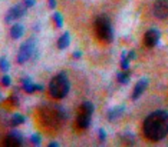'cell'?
Wrapping results in <instances>:
<instances>
[{
	"label": "cell",
	"mask_w": 168,
	"mask_h": 147,
	"mask_svg": "<svg viewBox=\"0 0 168 147\" xmlns=\"http://www.w3.org/2000/svg\"><path fill=\"white\" fill-rule=\"evenodd\" d=\"M144 134L152 141L165 139L168 133V113L167 110H157L144 120Z\"/></svg>",
	"instance_id": "cell-1"
},
{
	"label": "cell",
	"mask_w": 168,
	"mask_h": 147,
	"mask_svg": "<svg viewBox=\"0 0 168 147\" xmlns=\"http://www.w3.org/2000/svg\"><path fill=\"white\" fill-rule=\"evenodd\" d=\"M49 93L53 99H63L66 97V94L69 93V80L63 73L56 74L55 77L51 80L49 84Z\"/></svg>",
	"instance_id": "cell-2"
},
{
	"label": "cell",
	"mask_w": 168,
	"mask_h": 147,
	"mask_svg": "<svg viewBox=\"0 0 168 147\" xmlns=\"http://www.w3.org/2000/svg\"><path fill=\"white\" fill-rule=\"evenodd\" d=\"M95 32H96L98 39L104 43H111L113 40V32L112 26L108 17L101 16L95 20Z\"/></svg>",
	"instance_id": "cell-3"
},
{
	"label": "cell",
	"mask_w": 168,
	"mask_h": 147,
	"mask_svg": "<svg viewBox=\"0 0 168 147\" xmlns=\"http://www.w3.org/2000/svg\"><path fill=\"white\" fill-rule=\"evenodd\" d=\"M35 50H36V40L32 37V39H29L27 41H25L22 44L20 50H19V54H17V63L19 64L26 63L35 54Z\"/></svg>",
	"instance_id": "cell-4"
},
{
	"label": "cell",
	"mask_w": 168,
	"mask_h": 147,
	"mask_svg": "<svg viewBox=\"0 0 168 147\" xmlns=\"http://www.w3.org/2000/svg\"><path fill=\"white\" fill-rule=\"evenodd\" d=\"M26 4L25 3H19L16 4V6H13L10 10H9L7 16H6V21L7 23H10V21L16 20V19H19V17H23L26 14Z\"/></svg>",
	"instance_id": "cell-5"
},
{
	"label": "cell",
	"mask_w": 168,
	"mask_h": 147,
	"mask_svg": "<svg viewBox=\"0 0 168 147\" xmlns=\"http://www.w3.org/2000/svg\"><path fill=\"white\" fill-rule=\"evenodd\" d=\"M160 37H161L160 30L150 29L147 33H145V36H144V43H145V46H148V47H154V46L158 44Z\"/></svg>",
	"instance_id": "cell-6"
},
{
	"label": "cell",
	"mask_w": 168,
	"mask_h": 147,
	"mask_svg": "<svg viewBox=\"0 0 168 147\" xmlns=\"http://www.w3.org/2000/svg\"><path fill=\"white\" fill-rule=\"evenodd\" d=\"M23 144V136L19 131H12L6 136L4 139V146L6 147H19Z\"/></svg>",
	"instance_id": "cell-7"
},
{
	"label": "cell",
	"mask_w": 168,
	"mask_h": 147,
	"mask_svg": "<svg viewBox=\"0 0 168 147\" xmlns=\"http://www.w3.org/2000/svg\"><path fill=\"white\" fill-rule=\"evenodd\" d=\"M154 14L155 17L164 20L168 16V3L167 0H157L155 4H154Z\"/></svg>",
	"instance_id": "cell-8"
},
{
	"label": "cell",
	"mask_w": 168,
	"mask_h": 147,
	"mask_svg": "<svg viewBox=\"0 0 168 147\" xmlns=\"http://www.w3.org/2000/svg\"><path fill=\"white\" fill-rule=\"evenodd\" d=\"M91 116L89 113H85V111H79V116L76 118V127L79 130H86L91 124Z\"/></svg>",
	"instance_id": "cell-9"
},
{
	"label": "cell",
	"mask_w": 168,
	"mask_h": 147,
	"mask_svg": "<svg viewBox=\"0 0 168 147\" xmlns=\"http://www.w3.org/2000/svg\"><path fill=\"white\" fill-rule=\"evenodd\" d=\"M148 79L147 77H144V79H141L138 83H137V86H135V89H134V93H132V100H137V99L141 96V94L145 91V89L148 87Z\"/></svg>",
	"instance_id": "cell-10"
},
{
	"label": "cell",
	"mask_w": 168,
	"mask_h": 147,
	"mask_svg": "<svg viewBox=\"0 0 168 147\" xmlns=\"http://www.w3.org/2000/svg\"><path fill=\"white\" fill-rule=\"evenodd\" d=\"M125 113V106H115L108 111V120L109 122H115Z\"/></svg>",
	"instance_id": "cell-11"
},
{
	"label": "cell",
	"mask_w": 168,
	"mask_h": 147,
	"mask_svg": "<svg viewBox=\"0 0 168 147\" xmlns=\"http://www.w3.org/2000/svg\"><path fill=\"white\" fill-rule=\"evenodd\" d=\"M22 83H23V89H25L26 93H33L35 90H40V91H42V90L45 89L42 84H35L30 79H23Z\"/></svg>",
	"instance_id": "cell-12"
},
{
	"label": "cell",
	"mask_w": 168,
	"mask_h": 147,
	"mask_svg": "<svg viewBox=\"0 0 168 147\" xmlns=\"http://www.w3.org/2000/svg\"><path fill=\"white\" fill-rule=\"evenodd\" d=\"M69 43H71V34H69V32L63 33L62 36H60V39L58 40V47L60 50L66 49V47H69Z\"/></svg>",
	"instance_id": "cell-13"
},
{
	"label": "cell",
	"mask_w": 168,
	"mask_h": 147,
	"mask_svg": "<svg viewBox=\"0 0 168 147\" xmlns=\"http://www.w3.org/2000/svg\"><path fill=\"white\" fill-rule=\"evenodd\" d=\"M23 26L22 25H19V23H17V25H14V26H12V30H10V36L13 37V39H20L22 36H23Z\"/></svg>",
	"instance_id": "cell-14"
},
{
	"label": "cell",
	"mask_w": 168,
	"mask_h": 147,
	"mask_svg": "<svg viewBox=\"0 0 168 147\" xmlns=\"http://www.w3.org/2000/svg\"><path fill=\"white\" fill-rule=\"evenodd\" d=\"M129 76H131L129 69L124 70V72H119V73H118V82L121 83V84H128V82H129Z\"/></svg>",
	"instance_id": "cell-15"
},
{
	"label": "cell",
	"mask_w": 168,
	"mask_h": 147,
	"mask_svg": "<svg viewBox=\"0 0 168 147\" xmlns=\"http://www.w3.org/2000/svg\"><path fill=\"white\" fill-rule=\"evenodd\" d=\"M93 110H95V107H93V104L91 102H85L80 104V109L79 111H85V113H89V114H92Z\"/></svg>",
	"instance_id": "cell-16"
},
{
	"label": "cell",
	"mask_w": 168,
	"mask_h": 147,
	"mask_svg": "<svg viewBox=\"0 0 168 147\" xmlns=\"http://www.w3.org/2000/svg\"><path fill=\"white\" fill-rule=\"evenodd\" d=\"M23 122H25V116H22V114H19V113H16V114L12 116L10 124H12V126H19V124H22Z\"/></svg>",
	"instance_id": "cell-17"
},
{
	"label": "cell",
	"mask_w": 168,
	"mask_h": 147,
	"mask_svg": "<svg viewBox=\"0 0 168 147\" xmlns=\"http://www.w3.org/2000/svg\"><path fill=\"white\" fill-rule=\"evenodd\" d=\"M121 69H122V70H128V69H129V60L126 59V52H122V57H121Z\"/></svg>",
	"instance_id": "cell-18"
},
{
	"label": "cell",
	"mask_w": 168,
	"mask_h": 147,
	"mask_svg": "<svg viewBox=\"0 0 168 147\" xmlns=\"http://www.w3.org/2000/svg\"><path fill=\"white\" fill-rule=\"evenodd\" d=\"M53 20H55V23H56V26H58V27H62V26H63V17H62V14H60V13L56 12L55 14H53Z\"/></svg>",
	"instance_id": "cell-19"
},
{
	"label": "cell",
	"mask_w": 168,
	"mask_h": 147,
	"mask_svg": "<svg viewBox=\"0 0 168 147\" xmlns=\"http://www.w3.org/2000/svg\"><path fill=\"white\" fill-rule=\"evenodd\" d=\"M135 136L132 134V133H125L124 134V141H128L129 144H134L135 143Z\"/></svg>",
	"instance_id": "cell-20"
},
{
	"label": "cell",
	"mask_w": 168,
	"mask_h": 147,
	"mask_svg": "<svg viewBox=\"0 0 168 147\" xmlns=\"http://www.w3.org/2000/svg\"><path fill=\"white\" fill-rule=\"evenodd\" d=\"M0 70H3V72H7L9 70V61L4 57L0 59Z\"/></svg>",
	"instance_id": "cell-21"
},
{
	"label": "cell",
	"mask_w": 168,
	"mask_h": 147,
	"mask_svg": "<svg viewBox=\"0 0 168 147\" xmlns=\"http://www.w3.org/2000/svg\"><path fill=\"white\" fill-rule=\"evenodd\" d=\"M30 140H32V143H33L35 146H39V144H40V134H33L30 137Z\"/></svg>",
	"instance_id": "cell-22"
},
{
	"label": "cell",
	"mask_w": 168,
	"mask_h": 147,
	"mask_svg": "<svg viewBox=\"0 0 168 147\" xmlns=\"http://www.w3.org/2000/svg\"><path fill=\"white\" fill-rule=\"evenodd\" d=\"M98 133H99V141H101V143H104V141L106 140V131L104 130V129H99V131H98Z\"/></svg>",
	"instance_id": "cell-23"
},
{
	"label": "cell",
	"mask_w": 168,
	"mask_h": 147,
	"mask_svg": "<svg viewBox=\"0 0 168 147\" xmlns=\"http://www.w3.org/2000/svg\"><path fill=\"white\" fill-rule=\"evenodd\" d=\"M2 84H3L4 87L10 86V77H9V76H3V79H2Z\"/></svg>",
	"instance_id": "cell-24"
},
{
	"label": "cell",
	"mask_w": 168,
	"mask_h": 147,
	"mask_svg": "<svg viewBox=\"0 0 168 147\" xmlns=\"http://www.w3.org/2000/svg\"><path fill=\"white\" fill-rule=\"evenodd\" d=\"M9 100H10V103H12L13 106H19V99H17L16 94H13V96H10V99H9Z\"/></svg>",
	"instance_id": "cell-25"
},
{
	"label": "cell",
	"mask_w": 168,
	"mask_h": 147,
	"mask_svg": "<svg viewBox=\"0 0 168 147\" xmlns=\"http://www.w3.org/2000/svg\"><path fill=\"white\" fill-rule=\"evenodd\" d=\"M126 59H128V60H134V59H135V52H134V50L126 54Z\"/></svg>",
	"instance_id": "cell-26"
},
{
	"label": "cell",
	"mask_w": 168,
	"mask_h": 147,
	"mask_svg": "<svg viewBox=\"0 0 168 147\" xmlns=\"http://www.w3.org/2000/svg\"><path fill=\"white\" fill-rule=\"evenodd\" d=\"M23 3L26 4V7H32V6L35 4V0H25Z\"/></svg>",
	"instance_id": "cell-27"
},
{
	"label": "cell",
	"mask_w": 168,
	"mask_h": 147,
	"mask_svg": "<svg viewBox=\"0 0 168 147\" xmlns=\"http://www.w3.org/2000/svg\"><path fill=\"white\" fill-rule=\"evenodd\" d=\"M49 7H51V9L56 7V0H49Z\"/></svg>",
	"instance_id": "cell-28"
},
{
	"label": "cell",
	"mask_w": 168,
	"mask_h": 147,
	"mask_svg": "<svg viewBox=\"0 0 168 147\" xmlns=\"http://www.w3.org/2000/svg\"><path fill=\"white\" fill-rule=\"evenodd\" d=\"M80 56H82V53H80V52H75V53H73V57H75V59H79Z\"/></svg>",
	"instance_id": "cell-29"
},
{
	"label": "cell",
	"mask_w": 168,
	"mask_h": 147,
	"mask_svg": "<svg viewBox=\"0 0 168 147\" xmlns=\"http://www.w3.org/2000/svg\"><path fill=\"white\" fill-rule=\"evenodd\" d=\"M49 146H51V147H59V143H56V141H52Z\"/></svg>",
	"instance_id": "cell-30"
},
{
	"label": "cell",
	"mask_w": 168,
	"mask_h": 147,
	"mask_svg": "<svg viewBox=\"0 0 168 147\" xmlns=\"http://www.w3.org/2000/svg\"><path fill=\"white\" fill-rule=\"evenodd\" d=\"M2 99H3V96H2V93H0V100H2Z\"/></svg>",
	"instance_id": "cell-31"
}]
</instances>
